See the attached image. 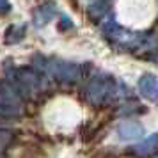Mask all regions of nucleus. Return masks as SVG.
Masks as SVG:
<instances>
[{
	"label": "nucleus",
	"instance_id": "3",
	"mask_svg": "<svg viewBox=\"0 0 158 158\" xmlns=\"http://www.w3.org/2000/svg\"><path fill=\"white\" fill-rule=\"evenodd\" d=\"M115 80L108 75H96L85 87V98L91 103L98 105V103H105V101L112 100L117 96V93L121 91V87H115Z\"/></svg>",
	"mask_w": 158,
	"mask_h": 158
},
{
	"label": "nucleus",
	"instance_id": "2",
	"mask_svg": "<svg viewBox=\"0 0 158 158\" xmlns=\"http://www.w3.org/2000/svg\"><path fill=\"white\" fill-rule=\"evenodd\" d=\"M23 94L15 82H0V123L18 119L22 114Z\"/></svg>",
	"mask_w": 158,
	"mask_h": 158
},
{
	"label": "nucleus",
	"instance_id": "4",
	"mask_svg": "<svg viewBox=\"0 0 158 158\" xmlns=\"http://www.w3.org/2000/svg\"><path fill=\"white\" fill-rule=\"evenodd\" d=\"M13 82L20 89L23 96H29L30 91H39L46 87L44 77L39 69H30V68H18L13 73Z\"/></svg>",
	"mask_w": 158,
	"mask_h": 158
},
{
	"label": "nucleus",
	"instance_id": "8",
	"mask_svg": "<svg viewBox=\"0 0 158 158\" xmlns=\"http://www.w3.org/2000/svg\"><path fill=\"white\" fill-rule=\"evenodd\" d=\"M156 149H158V133L151 135L149 139H146L144 142L135 146V153H139V155H153Z\"/></svg>",
	"mask_w": 158,
	"mask_h": 158
},
{
	"label": "nucleus",
	"instance_id": "11",
	"mask_svg": "<svg viewBox=\"0 0 158 158\" xmlns=\"http://www.w3.org/2000/svg\"><path fill=\"white\" fill-rule=\"evenodd\" d=\"M9 11H11L9 0H0V15H7Z\"/></svg>",
	"mask_w": 158,
	"mask_h": 158
},
{
	"label": "nucleus",
	"instance_id": "6",
	"mask_svg": "<svg viewBox=\"0 0 158 158\" xmlns=\"http://www.w3.org/2000/svg\"><path fill=\"white\" fill-rule=\"evenodd\" d=\"M144 133L142 126L135 121H123L119 126H117V135L121 140H137L140 139Z\"/></svg>",
	"mask_w": 158,
	"mask_h": 158
},
{
	"label": "nucleus",
	"instance_id": "7",
	"mask_svg": "<svg viewBox=\"0 0 158 158\" xmlns=\"http://www.w3.org/2000/svg\"><path fill=\"white\" fill-rule=\"evenodd\" d=\"M55 13H57V7H55L53 2H46L43 6H39V7L34 11V25H36V27L46 25L48 22H52V20L55 18Z\"/></svg>",
	"mask_w": 158,
	"mask_h": 158
},
{
	"label": "nucleus",
	"instance_id": "1",
	"mask_svg": "<svg viewBox=\"0 0 158 158\" xmlns=\"http://www.w3.org/2000/svg\"><path fill=\"white\" fill-rule=\"evenodd\" d=\"M34 64L37 66L39 71H44L52 75L55 80L64 82V84H75L82 77V68L73 62L66 60H57V59H46V57H34Z\"/></svg>",
	"mask_w": 158,
	"mask_h": 158
},
{
	"label": "nucleus",
	"instance_id": "10",
	"mask_svg": "<svg viewBox=\"0 0 158 158\" xmlns=\"http://www.w3.org/2000/svg\"><path fill=\"white\" fill-rule=\"evenodd\" d=\"M11 140V131L7 130H0V155H2V149L6 148Z\"/></svg>",
	"mask_w": 158,
	"mask_h": 158
},
{
	"label": "nucleus",
	"instance_id": "5",
	"mask_svg": "<svg viewBox=\"0 0 158 158\" xmlns=\"http://www.w3.org/2000/svg\"><path fill=\"white\" fill-rule=\"evenodd\" d=\"M139 93L146 100L156 101L158 100V78L151 73H146L139 78Z\"/></svg>",
	"mask_w": 158,
	"mask_h": 158
},
{
	"label": "nucleus",
	"instance_id": "9",
	"mask_svg": "<svg viewBox=\"0 0 158 158\" xmlns=\"http://www.w3.org/2000/svg\"><path fill=\"white\" fill-rule=\"evenodd\" d=\"M23 37H25V27H23V25H13V27H9L7 32H6V43L16 44V43H20Z\"/></svg>",
	"mask_w": 158,
	"mask_h": 158
}]
</instances>
